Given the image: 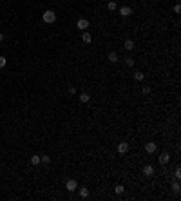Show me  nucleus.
Segmentation results:
<instances>
[{
	"mask_svg": "<svg viewBox=\"0 0 181 201\" xmlns=\"http://www.w3.org/2000/svg\"><path fill=\"white\" fill-rule=\"evenodd\" d=\"M172 190H174V192H176V194H179V190H181V187H179V183H178V181H174V183H172Z\"/></svg>",
	"mask_w": 181,
	"mask_h": 201,
	"instance_id": "a211bd4d",
	"label": "nucleus"
},
{
	"mask_svg": "<svg viewBox=\"0 0 181 201\" xmlns=\"http://www.w3.org/2000/svg\"><path fill=\"white\" fill-rule=\"evenodd\" d=\"M76 92V87H72V85H69V94H74Z\"/></svg>",
	"mask_w": 181,
	"mask_h": 201,
	"instance_id": "393cba45",
	"label": "nucleus"
},
{
	"mask_svg": "<svg viewBox=\"0 0 181 201\" xmlns=\"http://www.w3.org/2000/svg\"><path fill=\"white\" fill-rule=\"evenodd\" d=\"M31 163H33V165H40V156H38V154L31 156Z\"/></svg>",
	"mask_w": 181,
	"mask_h": 201,
	"instance_id": "2eb2a0df",
	"label": "nucleus"
},
{
	"mask_svg": "<svg viewBox=\"0 0 181 201\" xmlns=\"http://www.w3.org/2000/svg\"><path fill=\"white\" fill-rule=\"evenodd\" d=\"M76 190H78V194H80V198H82V199L89 198V189H87V187H80V189H76Z\"/></svg>",
	"mask_w": 181,
	"mask_h": 201,
	"instance_id": "1a4fd4ad",
	"label": "nucleus"
},
{
	"mask_svg": "<svg viewBox=\"0 0 181 201\" xmlns=\"http://www.w3.org/2000/svg\"><path fill=\"white\" fill-rule=\"evenodd\" d=\"M82 40H83V44H91L92 42V35L87 33V31H82Z\"/></svg>",
	"mask_w": 181,
	"mask_h": 201,
	"instance_id": "9d476101",
	"label": "nucleus"
},
{
	"mask_svg": "<svg viewBox=\"0 0 181 201\" xmlns=\"http://www.w3.org/2000/svg\"><path fill=\"white\" fill-rule=\"evenodd\" d=\"M150 91H152V87H150V85H145L141 92H143V94H149V92H150Z\"/></svg>",
	"mask_w": 181,
	"mask_h": 201,
	"instance_id": "4be33fe9",
	"label": "nucleus"
},
{
	"mask_svg": "<svg viewBox=\"0 0 181 201\" xmlns=\"http://www.w3.org/2000/svg\"><path fill=\"white\" fill-rule=\"evenodd\" d=\"M107 58H109V62H112V64H114V62H118V53L116 51H112V53H109V56H107Z\"/></svg>",
	"mask_w": 181,
	"mask_h": 201,
	"instance_id": "9b49d317",
	"label": "nucleus"
},
{
	"mask_svg": "<svg viewBox=\"0 0 181 201\" xmlns=\"http://www.w3.org/2000/svg\"><path fill=\"white\" fill-rule=\"evenodd\" d=\"M120 15H122L123 18H127V16L132 15V9L129 8V5H122V8H120Z\"/></svg>",
	"mask_w": 181,
	"mask_h": 201,
	"instance_id": "20e7f679",
	"label": "nucleus"
},
{
	"mask_svg": "<svg viewBox=\"0 0 181 201\" xmlns=\"http://www.w3.org/2000/svg\"><path fill=\"white\" fill-rule=\"evenodd\" d=\"M114 192H116V194H123V192H125V187H123V185H116Z\"/></svg>",
	"mask_w": 181,
	"mask_h": 201,
	"instance_id": "6ab92c4d",
	"label": "nucleus"
},
{
	"mask_svg": "<svg viewBox=\"0 0 181 201\" xmlns=\"http://www.w3.org/2000/svg\"><path fill=\"white\" fill-rule=\"evenodd\" d=\"M42 18H44L45 24H53V22H56V13L53 11V9H47V11H44Z\"/></svg>",
	"mask_w": 181,
	"mask_h": 201,
	"instance_id": "f257e3e1",
	"label": "nucleus"
},
{
	"mask_svg": "<svg viewBox=\"0 0 181 201\" xmlns=\"http://www.w3.org/2000/svg\"><path fill=\"white\" fill-rule=\"evenodd\" d=\"M134 64H136V62H134V58H127V65H129V67H132Z\"/></svg>",
	"mask_w": 181,
	"mask_h": 201,
	"instance_id": "5701e85b",
	"label": "nucleus"
},
{
	"mask_svg": "<svg viewBox=\"0 0 181 201\" xmlns=\"http://www.w3.org/2000/svg\"><path fill=\"white\" fill-rule=\"evenodd\" d=\"M107 9H109V11H116V9H118V5H116L114 0H111V2L107 4Z\"/></svg>",
	"mask_w": 181,
	"mask_h": 201,
	"instance_id": "ddd939ff",
	"label": "nucleus"
},
{
	"mask_svg": "<svg viewBox=\"0 0 181 201\" xmlns=\"http://www.w3.org/2000/svg\"><path fill=\"white\" fill-rule=\"evenodd\" d=\"M5 64H8V60H5V56H0V69H2V67H5Z\"/></svg>",
	"mask_w": 181,
	"mask_h": 201,
	"instance_id": "412c9836",
	"label": "nucleus"
},
{
	"mask_svg": "<svg viewBox=\"0 0 181 201\" xmlns=\"http://www.w3.org/2000/svg\"><path fill=\"white\" fill-rule=\"evenodd\" d=\"M156 143H154V142H149V143H145V150H147V154H154V152H156Z\"/></svg>",
	"mask_w": 181,
	"mask_h": 201,
	"instance_id": "6e6552de",
	"label": "nucleus"
},
{
	"mask_svg": "<svg viewBox=\"0 0 181 201\" xmlns=\"http://www.w3.org/2000/svg\"><path fill=\"white\" fill-rule=\"evenodd\" d=\"M134 78H136V80H138V82H141V80L145 78V75H143V72H141V71H138V72H134Z\"/></svg>",
	"mask_w": 181,
	"mask_h": 201,
	"instance_id": "f3484780",
	"label": "nucleus"
},
{
	"mask_svg": "<svg viewBox=\"0 0 181 201\" xmlns=\"http://www.w3.org/2000/svg\"><path fill=\"white\" fill-rule=\"evenodd\" d=\"M76 27H78V29H82V31H85L87 27H89V20H85V18H80L78 22H76Z\"/></svg>",
	"mask_w": 181,
	"mask_h": 201,
	"instance_id": "0eeeda50",
	"label": "nucleus"
},
{
	"mask_svg": "<svg viewBox=\"0 0 181 201\" xmlns=\"http://www.w3.org/2000/svg\"><path fill=\"white\" fill-rule=\"evenodd\" d=\"M174 178H176V179L181 178V169H179V167H176V170H174Z\"/></svg>",
	"mask_w": 181,
	"mask_h": 201,
	"instance_id": "aec40b11",
	"label": "nucleus"
},
{
	"mask_svg": "<svg viewBox=\"0 0 181 201\" xmlns=\"http://www.w3.org/2000/svg\"><path fill=\"white\" fill-rule=\"evenodd\" d=\"M40 163H51V158L47 154H44V156H40Z\"/></svg>",
	"mask_w": 181,
	"mask_h": 201,
	"instance_id": "dca6fc26",
	"label": "nucleus"
},
{
	"mask_svg": "<svg viewBox=\"0 0 181 201\" xmlns=\"http://www.w3.org/2000/svg\"><path fill=\"white\" fill-rule=\"evenodd\" d=\"M141 172H143V176L150 178V176H154V172H156V170H154V167H152V165H145Z\"/></svg>",
	"mask_w": 181,
	"mask_h": 201,
	"instance_id": "39448f33",
	"label": "nucleus"
},
{
	"mask_svg": "<svg viewBox=\"0 0 181 201\" xmlns=\"http://www.w3.org/2000/svg\"><path fill=\"white\" fill-rule=\"evenodd\" d=\"M169 161H170V154H169V152H167V150H165V152H161V154H159V163H161L163 167H165L167 163H169Z\"/></svg>",
	"mask_w": 181,
	"mask_h": 201,
	"instance_id": "7ed1b4c3",
	"label": "nucleus"
},
{
	"mask_svg": "<svg viewBox=\"0 0 181 201\" xmlns=\"http://www.w3.org/2000/svg\"><path fill=\"white\" fill-rule=\"evenodd\" d=\"M125 49L127 51H130V49H134V45H136V44H134V40H125Z\"/></svg>",
	"mask_w": 181,
	"mask_h": 201,
	"instance_id": "f8f14e48",
	"label": "nucleus"
},
{
	"mask_svg": "<svg viewBox=\"0 0 181 201\" xmlns=\"http://www.w3.org/2000/svg\"><path fill=\"white\" fill-rule=\"evenodd\" d=\"M89 94H87V92H82V94H80V102H82V103H87V102H89Z\"/></svg>",
	"mask_w": 181,
	"mask_h": 201,
	"instance_id": "4468645a",
	"label": "nucleus"
},
{
	"mask_svg": "<svg viewBox=\"0 0 181 201\" xmlns=\"http://www.w3.org/2000/svg\"><path fill=\"white\" fill-rule=\"evenodd\" d=\"M118 152L120 154H127V152H129V143H127V142H120L118 143Z\"/></svg>",
	"mask_w": 181,
	"mask_h": 201,
	"instance_id": "423d86ee",
	"label": "nucleus"
},
{
	"mask_svg": "<svg viewBox=\"0 0 181 201\" xmlns=\"http://www.w3.org/2000/svg\"><path fill=\"white\" fill-rule=\"evenodd\" d=\"M0 42H4V35H2V33H0Z\"/></svg>",
	"mask_w": 181,
	"mask_h": 201,
	"instance_id": "a878e982",
	"label": "nucleus"
},
{
	"mask_svg": "<svg viewBox=\"0 0 181 201\" xmlns=\"http://www.w3.org/2000/svg\"><path fill=\"white\" fill-rule=\"evenodd\" d=\"M65 189L69 190V192H74L78 189V183H76V179H67V183H65Z\"/></svg>",
	"mask_w": 181,
	"mask_h": 201,
	"instance_id": "f03ea898",
	"label": "nucleus"
},
{
	"mask_svg": "<svg viewBox=\"0 0 181 201\" xmlns=\"http://www.w3.org/2000/svg\"><path fill=\"white\" fill-rule=\"evenodd\" d=\"M174 13H181V5H179V4L174 5Z\"/></svg>",
	"mask_w": 181,
	"mask_h": 201,
	"instance_id": "b1692460",
	"label": "nucleus"
}]
</instances>
